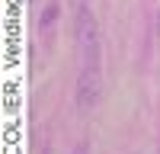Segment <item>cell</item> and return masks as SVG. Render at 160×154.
Masks as SVG:
<instances>
[{
    "instance_id": "277c9868",
    "label": "cell",
    "mask_w": 160,
    "mask_h": 154,
    "mask_svg": "<svg viewBox=\"0 0 160 154\" xmlns=\"http://www.w3.org/2000/svg\"><path fill=\"white\" fill-rule=\"evenodd\" d=\"M154 32H157V38H160V10H157V16H154Z\"/></svg>"
},
{
    "instance_id": "7a4b0ae2",
    "label": "cell",
    "mask_w": 160,
    "mask_h": 154,
    "mask_svg": "<svg viewBox=\"0 0 160 154\" xmlns=\"http://www.w3.org/2000/svg\"><path fill=\"white\" fill-rule=\"evenodd\" d=\"M99 96H102V74H99V68H83L80 77H77V93H74L77 106L80 109H93L99 103Z\"/></svg>"
},
{
    "instance_id": "6da1fadb",
    "label": "cell",
    "mask_w": 160,
    "mask_h": 154,
    "mask_svg": "<svg viewBox=\"0 0 160 154\" xmlns=\"http://www.w3.org/2000/svg\"><path fill=\"white\" fill-rule=\"evenodd\" d=\"M77 48L83 58V68H99V55H102V38H99V23L90 13V7H77Z\"/></svg>"
},
{
    "instance_id": "3957f363",
    "label": "cell",
    "mask_w": 160,
    "mask_h": 154,
    "mask_svg": "<svg viewBox=\"0 0 160 154\" xmlns=\"http://www.w3.org/2000/svg\"><path fill=\"white\" fill-rule=\"evenodd\" d=\"M55 19H58V3H48V7H45V13H42V29H48Z\"/></svg>"
},
{
    "instance_id": "5b68a950",
    "label": "cell",
    "mask_w": 160,
    "mask_h": 154,
    "mask_svg": "<svg viewBox=\"0 0 160 154\" xmlns=\"http://www.w3.org/2000/svg\"><path fill=\"white\" fill-rule=\"evenodd\" d=\"M74 154H87V145H80V148H77V151H74Z\"/></svg>"
}]
</instances>
